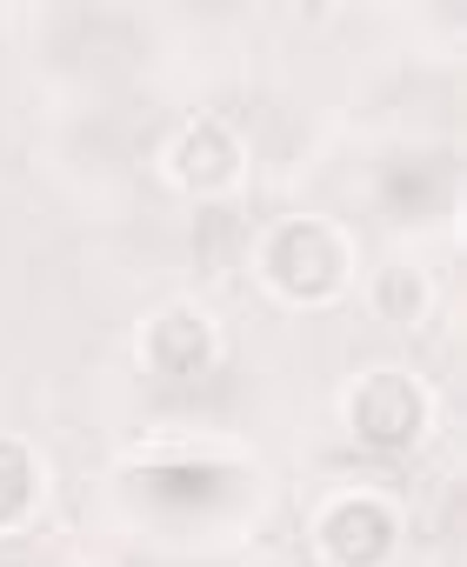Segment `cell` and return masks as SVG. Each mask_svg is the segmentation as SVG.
Segmentation results:
<instances>
[{"label": "cell", "instance_id": "obj_3", "mask_svg": "<svg viewBox=\"0 0 467 567\" xmlns=\"http://www.w3.org/2000/svg\"><path fill=\"white\" fill-rule=\"evenodd\" d=\"M440 194H447V161H407V167L387 174V200L401 214H427Z\"/></svg>", "mask_w": 467, "mask_h": 567}, {"label": "cell", "instance_id": "obj_5", "mask_svg": "<svg viewBox=\"0 0 467 567\" xmlns=\"http://www.w3.org/2000/svg\"><path fill=\"white\" fill-rule=\"evenodd\" d=\"M28 487H34V467H28V454L0 441V520H8V514H21Z\"/></svg>", "mask_w": 467, "mask_h": 567}, {"label": "cell", "instance_id": "obj_4", "mask_svg": "<svg viewBox=\"0 0 467 567\" xmlns=\"http://www.w3.org/2000/svg\"><path fill=\"white\" fill-rule=\"evenodd\" d=\"M381 547H387V520H381L374 507L334 514V554H341V560H374Z\"/></svg>", "mask_w": 467, "mask_h": 567}, {"label": "cell", "instance_id": "obj_1", "mask_svg": "<svg viewBox=\"0 0 467 567\" xmlns=\"http://www.w3.org/2000/svg\"><path fill=\"white\" fill-rule=\"evenodd\" d=\"M274 267H281V280L288 288H328L334 280V240L321 234V227H288L281 240H274Z\"/></svg>", "mask_w": 467, "mask_h": 567}, {"label": "cell", "instance_id": "obj_2", "mask_svg": "<svg viewBox=\"0 0 467 567\" xmlns=\"http://www.w3.org/2000/svg\"><path fill=\"white\" fill-rule=\"evenodd\" d=\"M414 414H421V401H414L407 381H374V388L361 394V434H367L374 447H401V441L414 434Z\"/></svg>", "mask_w": 467, "mask_h": 567}]
</instances>
